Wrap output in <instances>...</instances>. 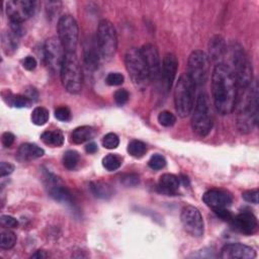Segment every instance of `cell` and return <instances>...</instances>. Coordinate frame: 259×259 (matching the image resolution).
Wrapping results in <instances>:
<instances>
[{
  "mask_svg": "<svg viewBox=\"0 0 259 259\" xmlns=\"http://www.w3.org/2000/svg\"><path fill=\"white\" fill-rule=\"evenodd\" d=\"M212 94L216 110L225 116L231 114L238 98V85L231 68L224 63L215 66L212 73Z\"/></svg>",
  "mask_w": 259,
  "mask_h": 259,
  "instance_id": "obj_1",
  "label": "cell"
},
{
  "mask_svg": "<svg viewBox=\"0 0 259 259\" xmlns=\"http://www.w3.org/2000/svg\"><path fill=\"white\" fill-rule=\"evenodd\" d=\"M244 94V97L237 98L236 107L237 127L242 133H249L257 123L258 117V87L256 81L251 84Z\"/></svg>",
  "mask_w": 259,
  "mask_h": 259,
  "instance_id": "obj_2",
  "label": "cell"
},
{
  "mask_svg": "<svg viewBox=\"0 0 259 259\" xmlns=\"http://www.w3.org/2000/svg\"><path fill=\"white\" fill-rule=\"evenodd\" d=\"M230 60L232 65H228L233 71L238 89H246L253 83L252 65L244 51L237 43H233L230 47Z\"/></svg>",
  "mask_w": 259,
  "mask_h": 259,
  "instance_id": "obj_3",
  "label": "cell"
},
{
  "mask_svg": "<svg viewBox=\"0 0 259 259\" xmlns=\"http://www.w3.org/2000/svg\"><path fill=\"white\" fill-rule=\"evenodd\" d=\"M125 64L134 86L139 90H145L151 78L140 49H129L125 55Z\"/></svg>",
  "mask_w": 259,
  "mask_h": 259,
  "instance_id": "obj_4",
  "label": "cell"
},
{
  "mask_svg": "<svg viewBox=\"0 0 259 259\" xmlns=\"http://www.w3.org/2000/svg\"><path fill=\"white\" fill-rule=\"evenodd\" d=\"M60 76L63 87L67 92L77 94L81 91L83 85V74L75 53H66L60 70Z\"/></svg>",
  "mask_w": 259,
  "mask_h": 259,
  "instance_id": "obj_5",
  "label": "cell"
},
{
  "mask_svg": "<svg viewBox=\"0 0 259 259\" xmlns=\"http://www.w3.org/2000/svg\"><path fill=\"white\" fill-rule=\"evenodd\" d=\"M195 87L187 74L179 77L174 89V105L180 118H186L192 113L195 103Z\"/></svg>",
  "mask_w": 259,
  "mask_h": 259,
  "instance_id": "obj_6",
  "label": "cell"
},
{
  "mask_svg": "<svg viewBox=\"0 0 259 259\" xmlns=\"http://www.w3.org/2000/svg\"><path fill=\"white\" fill-rule=\"evenodd\" d=\"M191 118V128L199 137L208 136L213 128L212 110L209 96L205 92H200L195 100Z\"/></svg>",
  "mask_w": 259,
  "mask_h": 259,
  "instance_id": "obj_7",
  "label": "cell"
},
{
  "mask_svg": "<svg viewBox=\"0 0 259 259\" xmlns=\"http://www.w3.org/2000/svg\"><path fill=\"white\" fill-rule=\"evenodd\" d=\"M96 43L102 58L112 59L118 50V37L114 25L108 20H101L96 33Z\"/></svg>",
  "mask_w": 259,
  "mask_h": 259,
  "instance_id": "obj_8",
  "label": "cell"
},
{
  "mask_svg": "<svg viewBox=\"0 0 259 259\" xmlns=\"http://www.w3.org/2000/svg\"><path fill=\"white\" fill-rule=\"evenodd\" d=\"M58 39L60 40L66 53H75L78 45L79 29L76 20L66 15L59 19L58 26Z\"/></svg>",
  "mask_w": 259,
  "mask_h": 259,
  "instance_id": "obj_9",
  "label": "cell"
},
{
  "mask_svg": "<svg viewBox=\"0 0 259 259\" xmlns=\"http://www.w3.org/2000/svg\"><path fill=\"white\" fill-rule=\"evenodd\" d=\"M210 73V59L201 50L191 52L187 61V76L195 86L203 85Z\"/></svg>",
  "mask_w": 259,
  "mask_h": 259,
  "instance_id": "obj_10",
  "label": "cell"
},
{
  "mask_svg": "<svg viewBox=\"0 0 259 259\" xmlns=\"http://www.w3.org/2000/svg\"><path fill=\"white\" fill-rule=\"evenodd\" d=\"M66 52L58 38H50L44 46V58L47 66L54 73H60Z\"/></svg>",
  "mask_w": 259,
  "mask_h": 259,
  "instance_id": "obj_11",
  "label": "cell"
},
{
  "mask_svg": "<svg viewBox=\"0 0 259 259\" xmlns=\"http://www.w3.org/2000/svg\"><path fill=\"white\" fill-rule=\"evenodd\" d=\"M7 15L11 23L23 24L32 18L36 11V3L31 0H10L6 4Z\"/></svg>",
  "mask_w": 259,
  "mask_h": 259,
  "instance_id": "obj_12",
  "label": "cell"
},
{
  "mask_svg": "<svg viewBox=\"0 0 259 259\" xmlns=\"http://www.w3.org/2000/svg\"><path fill=\"white\" fill-rule=\"evenodd\" d=\"M180 220L184 230L192 237L199 238L204 232V223L200 212L193 205H186L182 209Z\"/></svg>",
  "mask_w": 259,
  "mask_h": 259,
  "instance_id": "obj_13",
  "label": "cell"
},
{
  "mask_svg": "<svg viewBox=\"0 0 259 259\" xmlns=\"http://www.w3.org/2000/svg\"><path fill=\"white\" fill-rule=\"evenodd\" d=\"M147 65L151 81L161 78V62L157 48L152 44H146L140 49Z\"/></svg>",
  "mask_w": 259,
  "mask_h": 259,
  "instance_id": "obj_14",
  "label": "cell"
},
{
  "mask_svg": "<svg viewBox=\"0 0 259 259\" xmlns=\"http://www.w3.org/2000/svg\"><path fill=\"white\" fill-rule=\"evenodd\" d=\"M232 228L246 236L252 235L257 231L258 223L256 217L250 212H243L233 217L230 222Z\"/></svg>",
  "mask_w": 259,
  "mask_h": 259,
  "instance_id": "obj_15",
  "label": "cell"
},
{
  "mask_svg": "<svg viewBox=\"0 0 259 259\" xmlns=\"http://www.w3.org/2000/svg\"><path fill=\"white\" fill-rule=\"evenodd\" d=\"M220 257L224 259H253L256 257V251L241 243H231L222 248Z\"/></svg>",
  "mask_w": 259,
  "mask_h": 259,
  "instance_id": "obj_16",
  "label": "cell"
},
{
  "mask_svg": "<svg viewBox=\"0 0 259 259\" xmlns=\"http://www.w3.org/2000/svg\"><path fill=\"white\" fill-rule=\"evenodd\" d=\"M178 69V60L176 56L172 53H168L165 55L162 65H161V79L165 86L166 90H170Z\"/></svg>",
  "mask_w": 259,
  "mask_h": 259,
  "instance_id": "obj_17",
  "label": "cell"
},
{
  "mask_svg": "<svg viewBox=\"0 0 259 259\" xmlns=\"http://www.w3.org/2000/svg\"><path fill=\"white\" fill-rule=\"evenodd\" d=\"M47 182L48 192L51 195V197H53L55 200L59 202H64L68 204L72 203V195L70 191L61 183L58 177L51 173H48Z\"/></svg>",
  "mask_w": 259,
  "mask_h": 259,
  "instance_id": "obj_18",
  "label": "cell"
},
{
  "mask_svg": "<svg viewBox=\"0 0 259 259\" xmlns=\"http://www.w3.org/2000/svg\"><path fill=\"white\" fill-rule=\"evenodd\" d=\"M202 200L212 210H216L221 208H228L231 205L233 198L229 192L222 189L213 188L204 192L202 195Z\"/></svg>",
  "mask_w": 259,
  "mask_h": 259,
  "instance_id": "obj_19",
  "label": "cell"
},
{
  "mask_svg": "<svg viewBox=\"0 0 259 259\" xmlns=\"http://www.w3.org/2000/svg\"><path fill=\"white\" fill-rule=\"evenodd\" d=\"M180 186V179L170 173L161 175L158 183V190L166 195H175Z\"/></svg>",
  "mask_w": 259,
  "mask_h": 259,
  "instance_id": "obj_20",
  "label": "cell"
},
{
  "mask_svg": "<svg viewBox=\"0 0 259 259\" xmlns=\"http://www.w3.org/2000/svg\"><path fill=\"white\" fill-rule=\"evenodd\" d=\"M44 154H45L44 149H42L38 145L26 143L20 146L17 156L20 161H31V160L42 157Z\"/></svg>",
  "mask_w": 259,
  "mask_h": 259,
  "instance_id": "obj_21",
  "label": "cell"
},
{
  "mask_svg": "<svg viewBox=\"0 0 259 259\" xmlns=\"http://www.w3.org/2000/svg\"><path fill=\"white\" fill-rule=\"evenodd\" d=\"M100 56L97 43H87L84 47V63L89 70H96L98 68Z\"/></svg>",
  "mask_w": 259,
  "mask_h": 259,
  "instance_id": "obj_22",
  "label": "cell"
},
{
  "mask_svg": "<svg viewBox=\"0 0 259 259\" xmlns=\"http://www.w3.org/2000/svg\"><path fill=\"white\" fill-rule=\"evenodd\" d=\"M226 51V45L224 39L221 36H215L210 40L209 43V52L210 58L214 61L219 60L223 57Z\"/></svg>",
  "mask_w": 259,
  "mask_h": 259,
  "instance_id": "obj_23",
  "label": "cell"
},
{
  "mask_svg": "<svg viewBox=\"0 0 259 259\" xmlns=\"http://www.w3.org/2000/svg\"><path fill=\"white\" fill-rule=\"evenodd\" d=\"M95 135V130L89 126H82L76 128L72 134L71 139L75 144H83L89 140H91Z\"/></svg>",
  "mask_w": 259,
  "mask_h": 259,
  "instance_id": "obj_24",
  "label": "cell"
},
{
  "mask_svg": "<svg viewBox=\"0 0 259 259\" xmlns=\"http://www.w3.org/2000/svg\"><path fill=\"white\" fill-rule=\"evenodd\" d=\"M41 140L48 146L61 147L64 144V135L60 130L46 131L41 135Z\"/></svg>",
  "mask_w": 259,
  "mask_h": 259,
  "instance_id": "obj_25",
  "label": "cell"
},
{
  "mask_svg": "<svg viewBox=\"0 0 259 259\" xmlns=\"http://www.w3.org/2000/svg\"><path fill=\"white\" fill-rule=\"evenodd\" d=\"M91 192L98 198L108 199L113 195L112 187L102 181H94L90 183Z\"/></svg>",
  "mask_w": 259,
  "mask_h": 259,
  "instance_id": "obj_26",
  "label": "cell"
},
{
  "mask_svg": "<svg viewBox=\"0 0 259 259\" xmlns=\"http://www.w3.org/2000/svg\"><path fill=\"white\" fill-rule=\"evenodd\" d=\"M19 39L20 37H18L12 30L3 35V47L8 55L13 54L18 50Z\"/></svg>",
  "mask_w": 259,
  "mask_h": 259,
  "instance_id": "obj_27",
  "label": "cell"
},
{
  "mask_svg": "<svg viewBox=\"0 0 259 259\" xmlns=\"http://www.w3.org/2000/svg\"><path fill=\"white\" fill-rule=\"evenodd\" d=\"M17 235L13 231L8 228L2 230V240H0V247H2V249L10 250L14 248L17 244Z\"/></svg>",
  "mask_w": 259,
  "mask_h": 259,
  "instance_id": "obj_28",
  "label": "cell"
},
{
  "mask_svg": "<svg viewBox=\"0 0 259 259\" xmlns=\"http://www.w3.org/2000/svg\"><path fill=\"white\" fill-rule=\"evenodd\" d=\"M31 119L36 126H44L50 119L49 111L43 107H38L33 111Z\"/></svg>",
  "mask_w": 259,
  "mask_h": 259,
  "instance_id": "obj_29",
  "label": "cell"
},
{
  "mask_svg": "<svg viewBox=\"0 0 259 259\" xmlns=\"http://www.w3.org/2000/svg\"><path fill=\"white\" fill-rule=\"evenodd\" d=\"M123 164V157L118 154H109L102 159V166L108 171H116Z\"/></svg>",
  "mask_w": 259,
  "mask_h": 259,
  "instance_id": "obj_30",
  "label": "cell"
},
{
  "mask_svg": "<svg viewBox=\"0 0 259 259\" xmlns=\"http://www.w3.org/2000/svg\"><path fill=\"white\" fill-rule=\"evenodd\" d=\"M128 152L135 158L143 157L147 152V146L144 142L139 140H133L128 145Z\"/></svg>",
  "mask_w": 259,
  "mask_h": 259,
  "instance_id": "obj_31",
  "label": "cell"
},
{
  "mask_svg": "<svg viewBox=\"0 0 259 259\" xmlns=\"http://www.w3.org/2000/svg\"><path fill=\"white\" fill-rule=\"evenodd\" d=\"M80 160V156L77 151L74 150H68L64 153L63 156V165L68 170H73Z\"/></svg>",
  "mask_w": 259,
  "mask_h": 259,
  "instance_id": "obj_32",
  "label": "cell"
},
{
  "mask_svg": "<svg viewBox=\"0 0 259 259\" xmlns=\"http://www.w3.org/2000/svg\"><path fill=\"white\" fill-rule=\"evenodd\" d=\"M9 97V100H8V103L11 105L12 107L14 108H17V109H23V108H27L31 105L32 100L27 96V95H21V94H18V95H15V94H11Z\"/></svg>",
  "mask_w": 259,
  "mask_h": 259,
  "instance_id": "obj_33",
  "label": "cell"
},
{
  "mask_svg": "<svg viewBox=\"0 0 259 259\" xmlns=\"http://www.w3.org/2000/svg\"><path fill=\"white\" fill-rule=\"evenodd\" d=\"M158 122L161 126L169 128V127H172L176 123V117L172 113H170L168 111H164L159 114Z\"/></svg>",
  "mask_w": 259,
  "mask_h": 259,
  "instance_id": "obj_34",
  "label": "cell"
},
{
  "mask_svg": "<svg viewBox=\"0 0 259 259\" xmlns=\"http://www.w3.org/2000/svg\"><path fill=\"white\" fill-rule=\"evenodd\" d=\"M119 145H120V138L115 133H109L102 139V146L106 149L113 150L118 148Z\"/></svg>",
  "mask_w": 259,
  "mask_h": 259,
  "instance_id": "obj_35",
  "label": "cell"
},
{
  "mask_svg": "<svg viewBox=\"0 0 259 259\" xmlns=\"http://www.w3.org/2000/svg\"><path fill=\"white\" fill-rule=\"evenodd\" d=\"M148 165L153 170H161L166 166V159L164 156L160 154H154L150 158Z\"/></svg>",
  "mask_w": 259,
  "mask_h": 259,
  "instance_id": "obj_36",
  "label": "cell"
},
{
  "mask_svg": "<svg viewBox=\"0 0 259 259\" xmlns=\"http://www.w3.org/2000/svg\"><path fill=\"white\" fill-rule=\"evenodd\" d=\"M121 182L125 186H128V187L137 186L140 183V177L136 173H128V174H125L122 176Z\"/></svg>",
  "mask_w": 259,
  "mask_h": 259,
  "instance_id": "obj_37",
  "label": "cell"
},
{
  "mask_svg": "<svg viewBox=\"0 0 259 259\" xmlns=\"http://www.w3.org/2000/svg\"><path fill=\"white\" fill-rule=\"evenodd\" d=\"M106 81L107 83L110 85V86H120L124 83L125 81V77L123 74L121 73H118V72H112L110 73L107 78H106Z\"/></svg>",
  "mask_w": 259,
  "mask_h": 259,
  "instance_id": "obj_38",
  "label": "cell"
},
{
  "mask_svg": "<svg viewBox=\"0 0 259 259\" xmlns=\"http://www.w3.org/2000/svg\"><path fill=\"white\" fill-rule=\"evenodd\" d=\"M55 118L61 122H69L72 118L71 111L67 107H60L55 111Z\"/></svg>",
  "mask_w": 259,
  "mask_h": 259,
  "instance_id": "obj_39",
  "label": "cell"
},
{
  "mask_svg": "<svg viewBox=\"0 0 259 259\" xmlns=\"http://www.w3.org/2000/svg\"><path fill=\"white\" fill-rule=\"evenodd\" d=\"M0 223H2V226L4 228L8 229H15L19 227V221L13 216L9 215H3L2 218H0Z\"/></svg>",
  "mask_w": 259,
  "mask_h": 259,
  "instance_id": "obj_40",
  "label": "cell"
},
{
  "mask_svg": "<svg viewBox=\"0 0 259 259\" xmlns=\"http://www.w3.org/2000/svg\"><path fill=\"white\" fill-rule=\"evenodd\" d=\"M129 97H130V94L126 89H119L115 92V95H114L115 101L118 106H124L125 103H127L129 100Z\"/></svg>",
  "mask_w": 259,
  "mask_h": 259,
  "instance_id": "obj_41",
  "label": "cell"
},
{
  "mask_svg": "<svg viewBox=\"0 0 259 259\" xmlns=\"http://www.w3.org/2000/svg\"><path fill=\"white\" fill-rule=\"evenodd\" d=\"M214 213L216 214V216L221 219L222 221L224 222H231L232 219H233V214L228 210V208H221V209H216V210H213Z\"/></svg>",
  "mask_w": 259,
  "mask_h": 259,
  "instance_id": "obj_42",
  "label": "cell"
},
{
  "mask_svg": "<svg viewBox=\"0 0 259 259\" xmlns=\"http://www.w3.org/2000/svg\"><path fill=\"white\" fill-rule=\"evenodd\" d=\"M242 197L248 201L252 202L254 204L258 203V190L257 189H251V190H246L242 193Z\"/></svg>",
  "mask_w": 259,
  "mask_h": 259,
  "instance_id": "obj_43",
  "label": "cell"
},
{
  "mask_svg": "<svg viewBox=\"0 0 259 259\" xmlns=\"http://www.w3.org/2000/svg\"><path fill=\"white\" fill-rule=\"evenodd\" d=\"M38 63H37V60L35 57L33 56H28L26 57L24 60H23V66L26 70L28 71H33L36 69Z\"/></svg>",
  "mask_w": 259,
  "mask_h": 259,
  "instance_id": "obj_44",
  "label": "cell"
},
{
  "mask_svg": "<svg viewBox=\"0 0 259 259\" xmlns=\"http://www.w3.org/2000/svg\"><path fill=\"white\" fill-rule=\"evenodd\" d=\"M14 170H15V166L11 163L4 161V162H2V164H0V176L2 177L12 174L14 172Z\"/></svg>",
  "mask_w": 259,
  "mask_h": 259,
  "instance_id": "obj_45",
  "label": "cell"
},
{
  "mask_svg": "<svg viewBox=\"0 0 259 259\" xmlns=\"http://www.w3.org/2000/svg\"><path fill=\"white\" fill-rule=\"evenodd\" d=\"M15 140H16V136L11 133V132H6L4 133L3 135V138H2V142L4 144L5 147H12L13 144L15 143Z\"/></svg>",
  "mask_w": 259,
  "mask_h": 259,
  "instance_id": "obj_46",
  "label": "cell"
},
{
  "mask_svg": "<svg viewBox=\"0 0 259 259\" xmlns=\"http://www.w3.org/2000/svg\"><path fill=\"white\" fill-rule=\"evenodd\" d=\"M11 30L18 36V37H22L25 34L24 28L22 26V24H18V23H11Z\"/></svg>",
  "mask_w": 259,
  "mask_h": 259,
  "instance_id": "obj_47",
  "label": "cell"
},
{
  "mask_svg": "<svg viewBox=\"0 0 259 259\" xmlns=\"http://www.w3.org/2000/svg\"><path fill=\"white\" fill-rule=\"evenodd\" d=\"M85 151L88 153V154H94L97 152V145L93 142L91 143H88L86 146H85Z\"/></svg>",
  "mask_w": 259,
  "mask_h": 259,
  "instance_id": "obj_48",
  "label": "cell"
},
{
  "mask_svg": "<svg viewBox=\"0 0 259 259\" xmlns=\"http://www.w3.org/2000/svg\"><path fill=\"white\" fill-rule=\"evenodd\" d=\"M47 257H49V254L48 253H46V251H44V250H38L35 254H33L32 255V258H41V259H43V258H47Z\"/></svg>",
  "mask_w": 259,
  "mask_h": 259,
  "instance_id": "obj_49",
  "label": "cell"
},
{
  "mask_svg": "<svg viewBox=\"0 0 259 259\" xmlns=\"http://www.w3.org/2000/svg\"><path fill=\"white\" fill-rule=\"evenodd\" d=\"M180 179V181H182L183 182V184L186 186V185H188L189 184V181H188V178L186 177V176H181V178H179Z\"/></svg>",
  "mask_w": 259,
  "mask_h": 259,
  "instance_id": "obj_50",
  "label": "cell"
}]
</instances>
